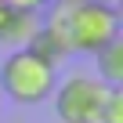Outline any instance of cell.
<instances>
[{
    "instance_id": "6da1fadb",
    "label": "cell",
    "mask_w": 123,
    "mask_h": 123,
    "mask_svg": "<svg viewBox=\"0 0 123 123\" xmlns=\"http://www.w3.org/2000/svg\"><path fill=\"white\" fill-rule=\"evenodd\" d=\"M47 18L62 25L73 54H98L119 36V11L109 0H54Z\"/></svg>"
},
{
    "instance_id": "7a4b0ae2",
    "label": "cell",
    "mask_w": 123,
    "mask_h": 123,
    "mask_svg": "<svg viewBox=\"0 0 123 123\" xmlns=\"http://www.w3.org/2000/svg\"><path fill=\"white\" fill-rule=\"evenodd\" d=\"M58 83V65L43 62L29 47L7 51L0 62V94L11 98L15 105H40L54 94Z\"/></svg>"
},
{
    "instance_id": "3957f363",
    "label": "cell",
    "mask_w": 123,
    "mask_h": 123,
    "mask_svg": "<svg viewBox=\"0 0 123 123\" xmlns=\"http://www.w3.org/2000/svg\"><path fill=\"white\" fill-rule=\"evenodd\" d=\"M109 83L91 76V73H76L65 83H54V112L58 123H101V109L109 101Z\"/></svg>"
},
{
    "instance_id": "277c9868",
    "label": "cell",
    "mask_w": 123,
    "mask_h": 123,
    "mask_svg": "<svg viewBox=\"0 0 123 123\" xmlns=\"http://www.w3.org/2000/svg\"><path fill=\"white\" fill-rule=\"evenodd\" d=\"M36 25H40V18H36V15H29V11H11V7H7L4 22H0V43L11 47V51L29 47V40H33Z\"/></svg>"
},
{
    "instance_id": "5b68a950",
    "label": "cell",
    "mask_w": 123,
    "mask_h": 123,
    "mask_svg": "<svg viewBox=\"0 0 123 123\" xmlns=\"http://www.w3.org/2000/svg\"><path fill=\"white\" fill-rule=\"evenodd\" d=\"M94 65H98V80H105L109 87H123V40L119 36L94 54Z\"/></svg>"
},
{
    "instance_id": "8992f818",
    "label": "cell",
    "mask_w": 123,
    "mask_h": 123,
    "mask_svg": "<svg viewBox=\"0 0 123 123\" xmlns=\"http://www.w3.org/2000/svg\"><path fill=\"white\" fill-rule=\"evenodd\" d=\"M101 123H123V87L109 91V101L101 109Z\"/></svg>"
},
{
    "instance_id": "52a82bcc",
    "label": "cell",
    "mask_w": 123,
    "mask_h": 123,
    "mask_svg": "<svg viewBox=\"0 0 123 123\" xmlns=\"http://www.w3.org/2000/svg\"><path fill=\"white\" fill-rule=\"evenodd\" d=\"M4 4L11 7V11H29V15H36V11H43L51 0H4Z\"/></svg>"
},
{
    "instance_id": "ba28073f",
    "label": "cell",
    "mask_w": 123,
    "mask_h": 123,
    "mask_svg": "<svg viewBox=\"0 0 123 123\" xmlns=\"http://www.w3.org/2000/svg\"><path fill=\"white\" fill-rule=\"evenodd\" d=\"M4 15H7V4H4V0H0V22H4Z\"/></svg>"
},
{
    "instance_id": "9c48e42d",
    "label": "cell",
    "mask_w": 123,
    "mask_h": 123,
    "mask_svg": "<svg viewBox=\"0 0 123 123\" xmlns=\"http://www.w3.org/2000/svg\"><path fill=\"white\" fill-rule=\"evenodd\" d=\"M0 112H4V94H0Z\"/></svg>"
}]
</instances>
